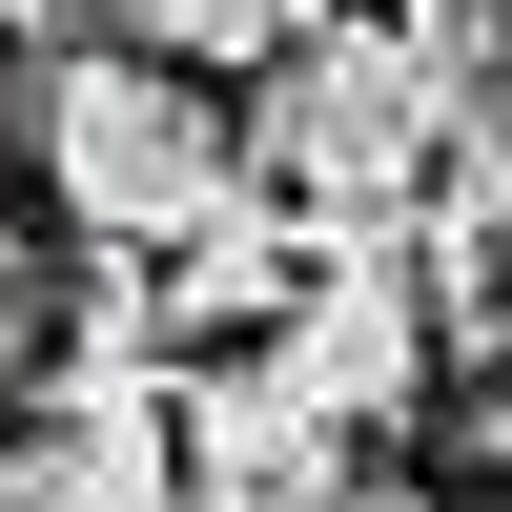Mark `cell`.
I'll list each match as a JSON object with an SVG mask.
<instances>
[{
	"instance_id": "52a82bcc",
	"label": "cell",
	"mask_w": 512,
	"mask_h": 512,
	"mask_svg": "<svg viewBox=\"0 0 512 512\" xmlns=\"http://www.w3.org/2000/svg\"><path fill=\"white\" fill-rule=\"evenodd\" d=\"M103 21L123 41H144V62H287V41H328V21H349V0H103Z\"/></svg>"
},
{
	"instance_id": "3957f363",
	"label": "cell",
	"mask_w": 512,
	"mask_h": 512,
	"mask_svg": "<svg viewBox=\"0 0 512 512\" xmlns=\"http://www.w3.org/2000/svg\"><path fill=\"white\" fill-rule=\"evenodd\" d=\"M0 492L21 512H185V390L144 349H41L0 410Z\"/></svg>"
},
{
	"instance_id": "5b68a950",
	"label": "cell",
	"mask_w": 512,
	"mask_h": 512,
	"mask_svg": "<svg viewBox=\"0 0 512 512\" xmlns=\"http://www.w3.org/2000/svg\"><path fill=\"white\" fill-rule=\"evenodd\" d=\"M349 451H369V431H349L287 349H205V369H185V512H328Z\"/></svg>"
},
{
	"instance_id": "6da1fadb",
	"label": "cell",
	"mask_w": 512,
	"mask_h": 512,
	"mask_svg": "<svg viewBox=\"0 0 512 512\" xmlns=\"http://www.w3.org/2000/svg\"><path fill=\"white\" fill-rule=\"evenodd\" d=\"M492 82L451 62L431 21H328V41H287L267 62V123H246V185L267 205H308V226H431V164H451V123H472Z\"/></svg>"
},
{
	"instance_id": "277c9868",
	"label": "cell",
	"mask_w": 512,
	"mask_h": 512,
	"mask_svg": "<svg viewBox=\"0 0 512 512\" xmlns=\"http://www.w3.org/2000/svg\"><path fill=\"white\" fill-rule=\"evenodd\" d=\"M267 349L308 369L349 431H410V410L451 390V287H431L410 226H328V246H308V308H287Z\"/></svg>"
},
{
	"instance_id": "9c48e42d",
	"label": "cell",
	"mask_w": 512,
	"mask_h": 512,
	"mask_svg": "<svg viewBox=\"0 0 512 512\" xmlns=\"http://www.w3.org/2000/svg\"><path fill=\"white\" fill-rule=\"evenodd\" d=\"M328 512H472V492H451V472H349Z\"/></svg>"
},
{
	"instance_id": "7a4b0ae2",
	"label": "cell",
	"mask_w": 512,
	"mask_h": 512,
	"mask_svg": "<svg viewBox=\"0 0 512 512\" xmlns=\"http://www.w3.org/2000/svg\"><path fill=\"white\" fill-rule=\"evenodd\" d=\"M21 164H41V205H62V246H103V267H164V246H205L246 205L226 103H205L185 62H144V41H62L41 103H21Z\"/></svg>"
},
{
	"instance_id": "8992f818",
	"label": "cell",
	"mask_w": 512,
	"mask_h": 512,
	"mask_svg": "<svg viewBox=\"0 0 512 512\" xmlns=\"http://www.w3.org/2000/svg\"><path fill=\"white\" fill-rule=\"evenodd\" d=\"M308 246H328L308 205H267V185H246L205 246H164V267H144V287H164V349H267V328L308 308Z\"/></svg>"
},
{
	"instance_id": "ba28073f",
	"label": "cell",
	"mask_w": 512,
	"mask_h": 512,
	"mask_svg": "<svg viewBox=\"0 0 512 512\" xmlns=\"http://www.w3.org/2000/svg\"><path fill=\"white\" fill-rule=\"evenodd\" d=\"M451 451H472V472H512V369H451Z\"/></svg>"
},
{
	"instance_id": "30bf717a",
	"label": "cell",
	"mask_w": 512,
	"mask_h": 512,
	"mask_svg": "<svg viewBox=\"0 0 512 512\" xmlns=\"http://www.w3.org/2000/svg\"><path fill=\"white\" fill-rule=\"evenodd\" d=\"M492 21H512V0H492Z\"/></svg>"
}]
</instances>
